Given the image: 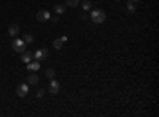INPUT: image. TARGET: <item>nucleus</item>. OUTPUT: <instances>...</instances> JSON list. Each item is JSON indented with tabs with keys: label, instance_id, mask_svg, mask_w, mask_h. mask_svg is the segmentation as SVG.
Masks as SVG:
<instances>
[{
	"label": "nucleus",
	"instance_id": "nucleus-17",
	"mask_svg": "<svg viewBox=\"0 0 159 117\" xmlns=\"http://www.w3.org/2000/svg\"><path fill=\"white\" fill-rule=\"evenodd\" d=\"M45 75H46V78H50V79H51V78H54V75H56V73H54V70H53V68H48Z\"/></svg>",
	"mask_w": 159,
	"mask_h": 117
},
{
	"label": "nucleus",
	"instance_id": "nucleus-8",
	"mask_svg": "<svg viewBox=\"0 0 159 117\" xmlns=\"http://www.w3.org/2000/svg\"><path fill=\"white\" fill-rule=\"evenodd\" d=\"M22 56H21V60L24 62V64H29V62H32V59H34V54L30 52V51H24V52H21Z\"/></svg>",
	"mask_w": 159,
	"mask_h": 117
},
{
	"label": "nucleus",
	"instance_id": "nucleus-19",
	"mask_svg": "<svg viewBox=\"0 0 159 117\" xmlns=\"http://www.w3.org/2000/svg\"><path fill=\"white\" fill-rule=\"evenodd\" d=\"M51 21H53V22H58V21H59V14H56L54 17H51Z\"/></svg>",
	"mask_w": 159,
	"mask_h": 117
},
{
	"label": "nucleus",
	"instance_id": "nucleus-2",
	"mask_svg": "<svg viewBox=\"0 0 159 117\" xmlns=\"http://www.w3.org/2000/svg\"><path fill=\"white\" fill-rule=\"evenodd\" d=\"M11 48H13L14 52H19V54H21V52L26 51V43H24L21 38H16V40L11 43Z\"/></svg>",
	"mask_w": 159,
	"mask_h": 117
},
{
	"label": "nucleus",
	"instance_id": "nucleus-5",
	"mask_svg": "<svg viewBox=\"0 0 159 117\" xmlns=\"http://www.w3.org/2000/svg\"><path fill=\"white\" fill-rule=\"evenodd\" d=\"M27 93H29V84H19L16 87V95L18 97L24 98V97H27Z\"/></svg>",
	"mask_w": 159,
	"mask_h": 117
},
{
	"label": "nucleus",
	"instance_id": "nucleus-22",
	"mask_svg": "<svg viewBox=\"0 0 159 117\" xmlns=\"http://www.w3.org/2000/svg\"><path fill=\"white\" fill-rule=\"evenodd\" d=\"M116 2H119V0H116Z\"/></svg>",
	"mask_w": 159,
	"mask_h": 117
},
{
	"label": "nucleus",
	"instance_id": "nucleus-12",
	"mask_svg": "<svg viewBox=\"0 0 159 117\" xmlns=\"http://www.w3.org/2000/svg\"><path fill=\"white\" fill-rule=\"evenodd\" d=\"M27 81H29V82H27L29 86H37V84L40 82V79H38V76H37V75H30L29 78H27Z\"/></svg>",
	"mask_w": 159,
	"mask_h": 117
},
{
	"label": "nucleus",
	"instance_id": "nucleus-1",
	"mask_svg": "<svg viewBox=\"0 0 159 117\" xmlns=\"http://www.w3.org/2000/svg\"><path fill=\"white\" fill-rule=\"evenodd\" d=\"M105 17H107V14H105L104 10H92L91 11V19L96 24H102L105 21Z\"/></svg>",
	"mask_w": 159,
	"mask_h": 117
},
{
	"label": "nucleus",
	"instance_id": "nucleus-13",
	"mask_svg": "<svg viewBox=\"0 0 159 117\" xmlns=\"http://www.w3.org/2000/svg\"><path fill=\"white\" fill-rule=\"evenodd\" d=\"M22 41L26 43V44H30V43H34V37L30 33H26L24 37H22Z\"/></svg>",
	"mask_w": 159,
	"mask_h": 117
},
{
	"label": "nucleus",
	"instance_id": "nucleus-6",
	"mask_svg": "<svg viewBox=\"0 0 159 117\" xmlns=\"http://www.w3.org/2000/svg\"><path fill=\"white\" fill-rule=\"evenodd\" d=\"M59 90H61V84H59L54 78H51V82H50V93H51V95H56V93H59Z\"/></svg>",
	"mask_w": 159,
	"mask_h": 117
},
{
	"label": "nucleus",
	"instance_id": "nucleus-4",
	"mask_svg": "<svg viewBox=\"0 0 159 117\" xmlns=\"http://www.w3.org/2000/svg\"><path fill=\"white\" fill-rule=\"evenodd\" d=\"M50 19H51V13L48 10H40L38 13H37V21L46 22V21H50Z\"/></svg>",
	"mask_w": 159,
	"mask_h": 117
},
{
	"label": "nucleus",
	"instance_id": "nucleus-15",
	"mask_svg": "<svg viewBox=\"0 0 159 117\" xmlns=\"http://www.w3.org/2000/svg\"><path fill=\"white\" fill-rule=\"evenodd\" d=\"M83 10H85V11H89L91 10V8H92V3L89 2V0H85V2H83Z\"/></svg>",
	"mask_w": 159,
	"mask_h": 117
},
{
	"label": "nucleus",
	"instance_id": "nucleus-9",
	"mask_svg": "<svg viewBox=\"0 0 159 117\" xmlns=\"http://www.w3.org/2000/svg\"><path fill=\"white\" fill-rule=\"evenodd\" d=\"M27 70H30V71H38V70H40V62H38V60L29 62V64H27Z\"/></svg>",
	"mask_w": 159,
	"mask_h": 117
},
{
	"label": "nucleus",
	"instance_id": "nucleus-16",
	"mask_svg": "<svg viewBox=\"0 0 159 117\" xmlns=\"http://www.w3.org/2000/svg\"><path fill=\"white\" fill-rule=\"evenodd\" d=\"M53 46H54L56 49H61V48H62V41H61V38H56V40L53 41Z\"/></svg>",
	"mask_w": 159,
	"mask_h": 117
},
{
	"label": "nucleus",
	"instance_id": "nucleus-10",
	"mask_svg": "<svg viewBox=\"0 0 159 117\" xmlns=\"http://www.w3.org/2000/svg\"><path fill=\"white\" fill-rule=\"evenodd\" d=\"M126 10L129 14H134L135 13V2H132V0H129V2L126 3Z\"/></svg>",
	"mask_w": 159,
	"mask_h": 117
},
{
	"label": "nucleus",
	"instance_id": "nucleus-7",
	"mask_svg": "<svg viewBox=\"0 0 159 117\" xmlns=\"http://www.w3.org/2000/svg\"><path fill=\"white\" fill-rule=\"evenodd\" d=\"M8 35H10L11 38L18 37V35H19V27H18L16 24H11L10 27H8Z\"/></svg>",
	"mask_w": 159,
	"mask_h": 117
},
{
	"label": "nucleus",
	"instance_id": "nucleus-11",
	"mask_svg": "<svg viewBox=\"0 0 159 117\" xmlns=\"http://www.w3.org/2000/svg\"><path fill=\"white\" fill-rule=\"evenodd\" d=\"M65 10H67V6H65V3L64 5H54V13L56 14H64L65 13Z\"/></svg>",
	"mask_w": 159,
	"mask_h": 117
},
{
	"label": "nucleus",
	"instance_id": "nucleus-18",
	"mask_svg": "<svg viewBox=\"0 0 159 117\" xmlns=\"http://www.w3.org/2000/svg\"><path fill=\"white\" fill-rule=\"evenodd\" d=\"M35 95H37V98H43V97H45V90H43V89H38Z\"/></svg>",
	"mask_w": 159,
	"mask_h": 117
},
{
	"label": "nucleus",
	"instance_id": "nucleus-3",
	"mask_svg": "<svg viewBox=\"0 0 159 117\" xmlns=\"http://www.w3.org/2000/svg\"><path fill=\"white\" fill-rule=\"evenodd\" d=\"M48 56H50V52H48V49H38V51H35V54H34V59L35 60H38V62H42V60H46L48 59Z\"/></svg>",
	"mask_w": 159,
	"mask_h": 117
},
{
	"label": "nucleus",
	"instance_id": "nucleus-20",
	"mask_svg": "<svg viewBox=\"0 0 159 117\" xmlns=\"http://www.w3.org/2000/svg\"><path fill=\"white\" fill-rule=\"evenodd\" d=\"M86 17H88V16H86V11H85V13H83V14L80 16V19H81V21H85V19H86Z\"/></svg>",
	"mask_w": 159,
	"mask_h": 117
},
{
	"label": "nucleus",
	"instance_id": "nucleus-21",
	"mask_svg": "<svg viewBox=\"0 0 159 117\" xmlns=\"http://www.w3.org/2000/svg\"><path fill=\"white\" fill-rule=\"evenodd\" d=\"M132 2H138V0H132Z\"/></svg>",
	"mask_w": 159,
	"mask_h": 117
},
{
	"label": "nucleus",
	"instance_id": "nucleus-14",
	"mask_svg": "<svg viewBox=\"0 0 159 117\" xmlns=\"http://www.w3.org/2000/svg\"><path fill=\"white\" fill-rule=\"evenodd\" d=\"M78 3H80V0H65V6L75 8V6H78Z\"/></svg>",
	"mask_w": 159,
	"mask_h": 117
}]
</instances>
